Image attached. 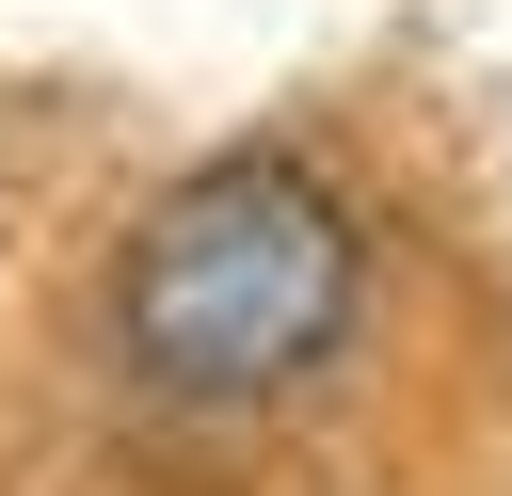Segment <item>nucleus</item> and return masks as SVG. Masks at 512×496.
I'll return each mask as SVG.
<instances>
[{
  "instance_id": "1",
  "label": "nucleus",
  "mask_w": 512,
  "mask_h": 496,
  "mask_svg": "<svg viewBox=\"0 0 512 496\" xmlns=\"http://www.w3.org/2000/svg\"><path fill=\"white\" fill-rule=\"evenodd\" d=\"M352 320H368V208L288 144L192 160L112 240V352L176 416H256L320 384Z\"/></svg>"
}]
</instances>
